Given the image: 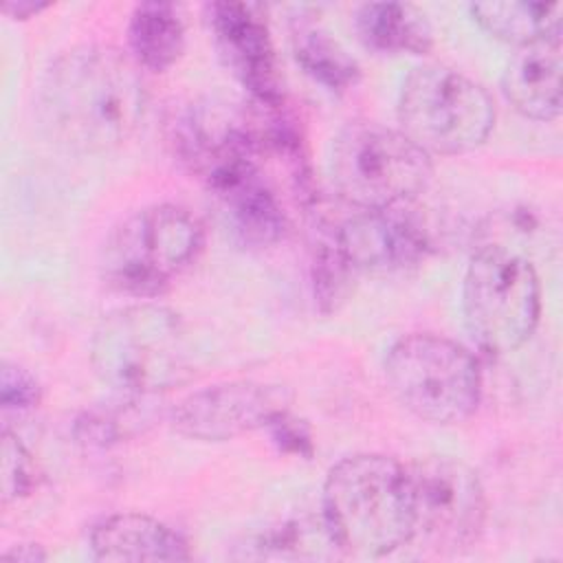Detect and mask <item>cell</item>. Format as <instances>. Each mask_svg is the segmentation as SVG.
<instances>
[{
	"instance_id": "1",
	"label": "cell",
	"mask_w": 563,
	"mask_h": 563,
	"mask_svg": "<svg viewBox=\"0 0 563 563\" xmlns=\"http://www.w3.org/2000/svg\"><path fill=\"white\" fill-rule=\"evenodd\" d=\"M147 95L136 64L112 46L84 44L44 73L37 117L46 132L79 152H108L143 121Z\"/></svg>"
},
{
	"instance_id": "2",
	"label": "cell",
	"mask_w": 563,
	"mask_h": 563,
	"mask_svg": "<svg viewBox=\"0 0 563 563\" xmlns=\"http://www.w3.org/2000/svg\"><path fill=\"white\" fill-rule=\"evenodd\" d=\"M321 519L341 552L380 559L413 539L409 473L380 453H356L336 462L323 482Z\"/></svg>"
},
{
	"instance_id": "3",
	"label": "cell",
	"mask_w": 563,
	"mask_h": 563,
	"mask_svg": "<svg viewBox=\"0 0 563 563\" xmlns=\"http://www.w3.org/2000/svg\"><path fill=\"white\" fill-rule=\"evenodd\" d=\"M97 378L119 396L150 398L194 376V352L178 314L136 303L106 314L90 339Z\"/></svg>"
},
{
	"instance_id": "4",
	"label": "cell",
	"mask_w": 563,
	"mask_h": 563,
	"mask_svg": "<svg viewBox=\"0 0 563 563\" xmlns=\"http://www.w3.org/2000/svg\"><path fill=\"white\" fill-rule=\"evenodd\" d=\"M328 169L341 200L356 211L409 205L433 174L431 156L400 130L350 123L332 141Z\"/></svg>"
},
{
	"instance_id": "5",
	"label": "cell",
	"mask_w": 563,
	"mask_h": 563,
	"mask_svg": "<svg viewBox=\"0 0 563 563\" xmlns=\"http://www.w3.org/2000/svg\"><path fill=\"white\" fill-rule=\"evenodd\" d=\"M200 220L176 205H152L123 220L101 249L103 282L130 297H158L200 255Z\"/></svg>"
},
{
	"instance_id": "6",
	"label": "cell",
	"mask_w": 563,
	"mask_h": 563,
	"mask_svg": "<svg viewBox=\"0 0 563 563\" xmlns=\"http://www.w3.org/2000/svg\"><path fill=\"white\" fill-rule=\"evenodd\" d=\"M493 125L488 90L455 68L427 64L402 81L398 130L429 156L466 154L488 139Z\"/></svg>"
},
{
	"instance_id": "7",
	"label": "cell",
	"mask_w": 563,
	"mask_h": 563,
	"mask_svg": "<svg viewBox=\"0 0 563 563\" xmlns=\"http://www.w3.org/2000/svg\"><path fill=\"white\" fill-rule=\"evenodd\" d=\"M385 378L398 402L433 424L468 420L482 398V372L473 354L438 334H407L385 356Z\"/></svg>"
},
{
	"instance_id": "8",
	"label": "cell",
	"mask_w": 563,
	"mask_h": 563,
	"mask_svg": "<svg viewBox=\"0 0 563 563\" xmlns=\"http://www.w3.org/2000/svg\"><path fill=\"white\" fill-rule=\"evenodd\" d=\"M464 321L488 354H510L534 332L541 314V286L534 266L506 246L479 249L462 284Z\"/></svg>"
},
{
	"instance_id": "9",
	"label": "cell",
	"mask_w": 563,
	"mask_h": 563,
	"mask_svg": "<svg viewBox=\"0 0 563 563\" xmlns=\"http://www.w3.org/2000/svg\"><path fill=\"white\" fill-rule=\"evenodd\" d=\"M407 473L413 539L435 552L471 548L486 523V490L479 475L462 460L446 455L416 460Z\"/></svg>"
},
{
	"instance_id": "10",
	"label": "cell",
	"mask_w": 563,
	"mask_h": 563,
	"mask_svg": "<svg viewBox=\"0 0 563 563\" xmlns=\"http://www.w3.org/2000/svg\"><path fill=\"white\" fill-rule=\"evenodd\" d=\"M290 396L282 385L229 380L209 385L183 398L172 409V427L185 438L224 442L266 424L288 409Z\"/></svg>"
},
{
	"instance_id": "11",
	"label": "cell",
	"mask_w": 563,
	"mask_h": 563,
	"mask_svg": "<svg viewBox=\"0 0 563 563\" xmlns=\"http://www.w3.org/2000/svg\"><path fill=\"white\" fill-rule=\"evenodd\" d=\"M207 22L222 62L251 101L260 108H284L282 75L264 9L251 2H211Z\"/></svg>"
},
{
	"instance_id": "12",
	"label": "cell",
	"mask_w": 563,
	"mask_h": 563,
	"mask_svg": "<svg viewBox=\"0 0 563 563\" xmlns=\"http://www.w3.org/2000/svg\"><path fill=\"white\" fill-rule=\"evenodd\" d=\"M202 185L233 235L246 246H271L288 229V216L260 156H244L209 174Z\"/></svg>"
},
{
	"instance_id": "13",
	"label": "cell",
	"mask_w": 563,
	"mask_h": 563,
	"mask_svg": "<svg viewBox=\"0 0 563 563\" xmlns=\"http://www.w3.org/2000/svg\"><path fill=\"white\" fill-rule=\"evenodd\" d=\"M336 238L356 273L407 271L418 266L431 249L427 229L402 207L356 211L336 227Z\"/></svg>"
},
{
	"instance_id": "14",
	"label": "cell",
	"mask_w": 563,
	"mask_h": 563,
	"mask_svg": "<svg viewBox=\"0 0 563 563\" xmlns=\"http://www.w3.org/2000/svg\"><path fill=\"white\" fill-rule=\"evenodd\" d=\"M561 35L517 46L501 73V90L517 112L552 121L561 112Z\"/></svg>"
},
{
	"instance_id": "15",
	"label": "cell",
	"mask_w": 563,
	"mask_h": 563,
	"mask_svg": "<svg viewBox=\"0 0 563 563\" xmlns=\"http://www.w3.org/2000/svg\"><path fill=\"white\" fill-rule=\"evenodd\" d=\"M90 552L99 561H187L189 545L167 523L141 515L117 512L90 530Z\"/></svg>"
},
{
	"instance_id": "16",
	"label": "cell",
	"mask_w": 563,
	"mask_h": 563,
	"mask_svg": "<svg viewBox=\"0 0 563 563\" xmlns=\"http://www.w3.org/2000/svg\"><path fill=\"white\" fill-rule=\"evenodd\" d=\"M358 40L383 55H424L433 46L427 15L407 2H365L354 13Z\"/></svg>"
},
{
	"instance_id": "17",
	"label": "cell",
	"mask_w": 563,
	"mask_h": 563,
	"mask_svg": "<svg viewBox=\"0 0 563 563\" xmlns=\"http://www.w3.org/2000/svg\"><path fill=\"white\" fill-rule=\"evenodd\" d=\"M132 62L154 73L172 68L185 51V20L169 2H141L128 22Z\"/></svg>"
},
{
	"instance_id": "18",
	"label": "cell",
	"mask_w": 563,
	"mask_h": 563,
	"mask_svg": "<svg viewBox=\"0 0 563 563\" xmlns=\"http://www.w3.org/2000/svg\"><path fill=\"white\" fill-rule=\"evenodd\" d=\"M297 64L330 92H345L361 79V66L345 46L319 22L297 18L290 29Z\"/></svg>"
},
{
	"instance_id": "19",
	"label": "cell",
	"mask_w": 563,
	"mask_h": 563,
	"mask_svg": "<svg viewBox=\"0 0 563 563\" xmlns=\"http://www.w3.org/2000/svg\"><path fill=\"white\" fill-rule=\"evenodd\" d=\"M561 2L506 0L471 4L473 20L488 35L515 46L561 35Z\"/></svg>"
},
{
	"instance_id": "20",
	"label": "cell",
	"mask_w": 563,
	"mask_h": 563,
	"mask_svg": "<svg viewBox=\"0 0 563 563\" xmlns=\"http://www.w3.org/2000/svg\"><path fill=\"white\" fill-rule=\"evenodd\" d=\"M354 273L356 271L339 244L336 227L321 233L312 249V288L314 299L323 312L336 310V306L345 299Z\"/></svg>"
},
{
	"instance_id": "21",
	"label": "cell",
	"mask_w": 563,
	"mask_h": 563,
	"mask_svg": "<svg viewBox=\"0 0 563 563\" xmlns=\"http://www.w3.org/2000/svg\"><path fill=\"white\" fill-rule=\"evenodd\" d=\"M141 398H130V402L117 409H95L86 411L77 424H75V435L79 442L90 444V446H108L112 442H121L128 438L134 429L136 422H141L139 416H134L132 405Z\"/></svg>"
},
{
	"instance_id": "22",
	"label": "cell",
	"mask_w": 563,
	"mask_h": 563,
	"mask_svg": "<svg viewBox=\"0 0 563 563\" xmlns=\"http://www.w3.org/2000/svg\"><path fill=\"white\" fill-rule=\"evenodd\" d=\"M40 479L31 451L9 429L2 431V504L26 497Z\"/></svg>"
},
{
	"instance_id": "23",
	"label": "cell",
	"mask_w": 563,
	"mask_h": 563,
	"mask_svg": "<svg viewBox=\"0 0 563 563\" xmlns=\"http://www.w3.org/2000/svg\"><path fill=\"white\" fill-rule=\"evenodd\" d=\"M42 400V387L37 378L20 367L18 363H4L2 365V378H0V405L4 411L24 413L40 405Z\"/></svg>"
},
{
	"instance_id": "24",
	"label": "cell",
	"mask_w": 563,
	"mask_h": 563,
	"mask_svg": "<svg viewBox=\"0 0 563 563\" xmlns=\"http://www.w3.org/2000/svg\"><path fill=\"white\" fill-rule=\"evenodd\" d=\"M273 442L288 451V453H297V455H310L312 453V440L310 433L306 429V424L297 418L290 416V411H282L277 413L268 424H266Z\"/></svg>"
},
{
	"instance_id": "25",
	"label": "cell",
	"mask_w": 563,
	"mask_h": 563,
	"mask_svg": "<svg viewBox=\"0 0 563 563\" xmlns=\"http://www.w3.org/2000/svg\"><path fill=\"white\" fill-rule=\"evenodd\" d=\"M46 7L48 2H7L2 11L13 20H29L31 15H37L40 11H44Z\"/></svg>"
},
{
	"instance_id": "26",
	"label": "cell",
	"mask_w": 563,
	"mask_h": 563,
	"mask_svg": "<svg viewBox=\"0 0 563 563\" xmlns=\"http://www.w3.org/2000/svg\"><path fill=\"white\" fill-rule=\"evenodd\" d=\"M2 559L9 561H24V563H35V561H44L46 552L40 545H15L13 550L4 552Z\"/></svg>"
}]
</instances>
